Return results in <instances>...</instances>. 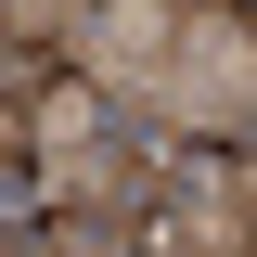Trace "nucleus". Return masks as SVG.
<instances>
[{"label": "nucleus", "mask_w": 257, "mask_h": 257, "mask_svg": "<svg viewBox=\"0 0 257 257\" xmlns=\"http://www.w3.org/2000/svg\"><path fill=\"white\" fill-rule=\"evenodd\" d=\"M155 180H167V155L103 90H64V77L39 90V193H52V219H142L155 231Z\"/></svg>", "instance_id": "nucleus-1"}, {"label": "nucleus", "mask_w": 257, "mask_h": 257, "mask_svg": "<svg viewBox=\"0 0 257 257\" xmlns=\"http://www.w3.org/2000/svg\"><path fill=\"white\" fill-rule=\"evenodd\" d=\"M0 13H13V26H39V39H52V52H64V39H77V26H90V13H103V0H0Z\"/></svg>", "instance_id": "nucleus-5"}, {"label": "nucleus", "mask_w": 257, "mask_h": 257, "mask_svg": "<svg viewBox=\"0 0 257 257\" xmlns=\"http://www.w3.org/2000/svg\"><path fill=\"white\" fill-rule=\"evenodd\" d=\"M39 180V103H0V206Z\"/></svg>", "instance_id": "nucleus-4"}, {"label": "nucleus", "mask_w": 257, "mask_h": 257, "mask_svg": "<svg viewBox=\"0 0 257 257\" xmlns=\"http://www.w3.org/2000/svg\"><path fill=\"white\" fill-rule=\"evenodd\" d=\"M52 77H64V52H52L39 26H13V13H0V103H39Z\"/></svg>", "instance_id": "nucleus-3"}, {"label": "nucleus", "mask_w": 257, "mask_h": 257, "mask_svg": "<svg viewBox=\"0 0 257 257\" xmlns=\"http://www.w3.org/2000/svg\"><path fill=\"white\" fill-rule=\"evenodd\" d=\"M167 257H257V142H180L155 180Z\"/></svg>", "instance_id": "nucleus-2"}]
</instances>
